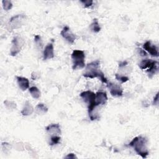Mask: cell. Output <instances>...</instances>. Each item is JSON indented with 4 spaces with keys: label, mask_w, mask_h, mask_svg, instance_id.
<instances>
[{
    "label": "cell",
    "mask_w": 159,
    "mask_h": 159,
    "mask_svg": "<svg viewBox=\"0 0 159 159\" xmlns=\"http://www.w3.org/2000/svg\"><path fill=\"white\" fill-rule=\"evenodd\" d=\"M100 61L98 60L93 61L86 66L85 71L83 73V76L89 78H99L102 83H107V78L104 76V74L99 69Z\"/></svg>",
    "instance_id": "6da1fadb"
},
{
    "label": "cell",
    "mask_w": 159,
    "mask_h": 159,
    "mask_svg": "<svg viewBox=\"0 0 159 159\" xmlns=\"http://www.w3.org/2000/svg\"><path fill=\"white\" fill-rule=\"evenodd\" d=\"M147 143V140L146 138L140 135L134 138L129 143V146L132 147L138 155L145 158L148 155Z\"/></svg>",
    "instance_id": "7a4b0ae2"
},
{
    "label": "cell",
    "mask_w": 159,
    "mask_h": 159,
    "mask_svg": "<svg viewBox=\"0 0 159 159\" xmlns=\"http://www.w3.org/2000/svg\"><path fill=\"white\" fill-rule=\"evenodd\" d=\"M71 58L73 61V70H75L77 68H83L85 66V54L84 51L81 50H73L71 53Z\"/></svg>",
    "instance_id": "3957f363"
},
{
    "label": "cell",
    "mask_w": 159,
    "mask_h": 159,
    "mask_svg": "<svg viewBox=\"0 0 159 159\" xmlns=\"http://www.w3.org/2000/svg\"><path fill=\"white\" fill-rule=\"evenodd\" d=\"M80 97L83 99L84 102L88 104V114L92 112L96 108V94L91 91H85L80 94Z\"/></svg>",
    "instance_id": "277c9868"
},
{
    "label": "cell",
    "mask_w": 159,
    "mask_h": 159,
    "mask_svg": "<svg viewBox=\"0 0 159 159\" xmlns=\"http://www.w3.org/2000/svg\"><path fill=\"white\" fill-rule=\"evenodd\" d=\"M24 44V40L19 37H14L12 40V47L10 54L11 56H16L21 50Z\"/></svg>",
    "instance_id": "5b68a950"
},
{
    "label": "cell",
    "mask_w": 159,
    "mask_h": 159,
    "mask_svg": "<svg viewBox=\"0 0 159 159\" xmlns=\"http://www.w3.org/2000/svg\"><path fill=\"white\" fill-rule=\"evenodd\" d=\"M107 87L109 89L111 94L114 97H120L123 94V89L121 86L116 83L112 82L107 83Z\"/></svg>",
    "instance_id": "8992f818"
},
{
    "label": "cell",
    "mask_w": 159,
    "mask_h": 159,
    "mask_svg": "<svg viewBox=\"0 0 159 159\" xmlns=\"http://www.w3.org/2000/svg\"><path fill=\"white\" fill-rule=\"evenodd\" d=\"M61 35L70 43H73L76 40V35L70 31L68 26H65L60 32Z\"/></svg>",
    "instance_id": "52a82bcc"
},
{
    "label": "cell",
    "mask_w": 159,
    "mask_h": 159,
    "mask_svg": "<svg viewBox=\"0 0 159 159\" xmlns=\"http://www.w3.org/2000/svg\"><path fill=\"white\" fill-rule=\"evenodd\" d=\"M25 18V16L22 14H18L13 16L9 20V25L12 29H17L20 27L22 24V20Z\"/></svg>",
    "instance_id": "ba28073f"
},
{
    "label": "cell",
    "mask_w": 159,
    "mask_h": 159,
    "mask_svg": "<svg viewBox=\"0 0 159 159\" xmlns=\"http://www.w3.org/2000/svg\"><path fill=\"white\" fill-rule=\"evenodd\" d=\"M54 57V48L52 43H48L43 52V58L44 60L51 59Z\"/></svg>",
    "instance_id": "9c48e42d"
},
{
    "label": "cell",
    "mask_w": 159,
    "mask_h": 159,
    "mask_svg": "<svg viewBox=\"0 0 159 159\" xmlns=\"http://www.w3.org/2000/svg\"><path fill=\"white\" fill-rule=\"evenodd\" d=\"M143 48L148 52L152 57H158V51L157 47L153 45H152L151 42L150 41H147L143 45Z\"/></svg>",
    "instance_id": "30bf717a"
},
{
    "label": "cell",
    "mask_w": 159,
    "mask_h": 159,
    "mask_svg": "<svg viewBox=\"0 0 159 159\" xmlns=\"http://www.w3.org/2000/svg\"><path fill=\"white\" fill-rule=\"evenodd\" d=\"M96 106L104 105L106 103L107 101V96L105 92L98 91L96 93Z\"/></svg>",
    "instance_id": "8fae6325"
},
{
    "label": "cell",
    "mask_w": 159,
    "mask_h": 159,
    "mask_svg": "<svg viewBox=\"0 0 159 159\" xmlns=\"http://www.w3.org/2000/svg\"><path fill=\"white\" fill-rule=\"evenodd\" d=\"M47 132L52 135H58L61 134V129L58 124H52L45 127Z\"/></svg>",
    "instance_id": "7c38bea8"
},
{
    "label": "cell",
    "mask_w": 159,
    "mask_h": 159,
    "mask_svg": "<svg viewBox=\"0 0 159 159\" xmlns=\"http://www.w3.org/2000/svg\"><path fill=\"white\" fill-rule=\"evenodd\" d=\"M17 81L19 87L22 90L25 91L29 87V80L25 77L22 76H16Z\"/></svg>",
    "instance_id": "4fadbf2b"
},
{
    "label": "cell",
    "mask_w": 159,
    "mask_h": 159,
    "mask_svg": "<svg viewBox=\"0 0 159 159\" xmlns=\"http://www.w3.org/2000/svg\"><path fill=\"white\" fill-rule=\"evenodd\" d=\"M33 112H34L33 107L32 106L30 103L28 101H27L25 102L24 107L21 111V114L23 116H29L32 114Z\"/></svg>",
    "instance_id": "5bb4252c"
},
{
    "label": "cell",
    "mask_w": 159,
    "mask_h": 159,
    "mask_svg": "<svg viewBox=\"0 0 159 159\" xmlns=\"http://www.w3.org/2000/svg\"><path fill=\"white\" fill-rule=\"evenodd\" d=\"M155 63H157V61L155 60H153L151 59H145L139 63V68L142 70H145L146 68H150L152 65Z\"/></svg>",
    "instance_id": "9a60e30c"
},
{
    "label": "cell",
    "mask_w": 159,
    "mask_h": 159,
    "mask_svg": "<svg viewBox=\"0 0 159 159\" xmlns=\"http://www.w3.org/2000/svg\"><path fill=\"white\" fill-rule=\"evenodd\" d=\"M89 28L92 32L95 33H98L101 30V27L97 19H93V22L91 24Z\"/></svg>",
    "instance_id": "2e32d148"
},
{
    "label": "cell",
    "mask_w": 159,
    "mask_h": 159,
    "mask_svg": "<svg viewBox=\"0 0 159 159\" xmlns=\"http://www.w3.org/2000/svg\"><path fill=\"white\" fill-rule=\"evenodd\" d=\"M158 71V62L154 63L152 65L150 68H148L147 70V73L148 74V76L151 78L152 76L156 73V72Z\"/></svg>",
    "instance_id": "e0dca14e"
},
{
    "label": "cell",
    "mask_w": 159,
    "mask_h": 159,
    "mask_svg": "<svg viewBox=\"0 0 159 159\" xmlns=\"http://www.w3.org/2000/svg\"><path fill=\"white\" fill-rule=\"evenodd\" d=\"M35 110H36V112L37 114H45L48 111V108L44 104L39 103L36 106Z\"/></svg>",
    "instance_id": "ac0fdd59"
},
{
    "label": "cell",
    "mask_w": 159,
    "mask_h": 159,
    "mask_svg": "<svg viewBox=\"0 0 159 159\" xmlns=\"http://www.w3.org/2000/svg\"><path fill=\"white\" fill-rule=\"evenodd\" d=\"M29 92L31 96L35 99H39L40 96V91L36 86H32L29 88Z\"/></svg>",
    "instance_id": "d6986e66"
},
{
    "label": "cell",
    "mask_w": 159,
    "mask_h": 159,
    "mask_svg": "<svg viewBox=\"0 0 159 159\" xmlns=\"http://www.w3.org/2000/svg\"><path fill=\"white\" fill-rule=\"evenodd\" d=\"M2 7L3 9L5 11H9L10 10L12 7V4L11 2V1L9 0H3L2 1Z\"/></svg>",
    "instance_id": "ffe728a7"
},
{
    "label": "cell",
    "mask_w": 159,
    "mask_h": 159,
    "mask_svg": "<svg viewBox=\"0 0 159 159\" xmlns=\"http://www.w3.org/2000/svg\"><path fill=\"white\" fill-rule=\"evenodd\" d=\"M4 105L8 109H12L16 107V104L13 101H10L8 100H6L4 102Z\"/></svg>",
    "instance_id": "44dd1931"
},
{
    "label": "cell",
    "mask_w": 159,
    "mask_h": 159,
    "mask_svg": "<svg viewBox=\"0 0 159 159\" xmlns=\"http://www.w3.org/2000/svg\"><path fill=\"white\" fill-rule=\"evenodd\" d=\"M115 77H116V80H117L118 81H119L121 83H125V82H127V81H129V80L127 76L120 75H119V74H115Z\"/></svg>",
    "instance_id": "7402d4cb"
},
{
    "label": "cell",
    "mask_w": 159,
    "mask_h": 159,
    "mask_svg": "<svg viewBox=\"0 0 159 159\" xmlns=\"http://www.w3.org/2000/svg\"><path fill=\"white\" fill-rule=\"evenodd\" d=\"M60 139H61L60 137L58 135H52L50 139V145H53L58 143L60 141Z\"/></svg>",
    "instance_id": "603a6c76"
},
{
    "label": "cell",
    "mask_w": 159,
    "mask_h": 159,
    "mask_svg": "<svg viewBox=\"0 0 159 159\" xmlns=\"http://www.w3.org/2000/svg\"><path fill=\"white\" fill-rule=\"evenodd\" d=\"M80 2L83 4L84 7H89L91 6L93 4V1L91 0H84V1L82 0V1H80Z\"/></svg>",
    "instance_id": "cb8c5ba5"
},
{
    "label": "cell",
    "mask_w": 159,
    "mask_h": 159,
    "mask_svg": "<svg viewBox=\"0 0 159 159\" xmlns=\"http://www.w3.org/2000/svg\"><path fill=\"white\" fill-rule=\"evenodd\" d=\"M34 42H35V43L37 45H39V46L40 45V47H42V40H41V37L39 35H35V37H34Z\"/></svg>",
    "instance_id": "d4e9b609"
},
{
    "label": "cell",
    "mask_w": 159,
    "mask_h": 159,
    "mask_svg": "<svg viewBox=\"0 0 159 159\" xmlns=\"http://www.w3.org/2000/svg\"><path fill=\"white\" fill-rule=\"evenodd\" d=\"M158 103V93H157L155 95V96L153 98V105H157Z\"/></svg>",
    "instance_id": "484cf974"
},
{
    "label": "cell",
    "mask_w": 159,
    "mask_h": 159,
    "mask_svg": "<svg viewBox=\"0 0 159 159\" xmlns=\"http://www.w3.org/2000/svg\"><path fill=\"white\" fill-rule=\"evenodd\" d=\"M65 158H76L77 157L74 153H69Z\"/></svg>",
    "instance_id": "4316f807"
},
{
    "label": "cell",
    "mask_w": 159,
    "mask_h": 159,
    "mask_svg": "<svg viewBox=\"0 0 159 159\" xmlns=\"http://www.w3.org/2000/svg\"><path fill=\"white\" fill-rule=\"evenodd\" d=\"M127 61H121V62H120L119 63V66L120 67V68H121V67H124V66H126L127 65Z\"/></svg>",
    "instance_id": "83f0119b"
},
{
    "label": "cell",
    "mask_w": 159,
    "mask_h": 159,
    "mask_svg": "<svg viewBox=\"0 0 159 159\" xmlns=\"http://www.w3.org/2000/svg\"><path fill=\"white\" fill-rule=\"evenodd\" d=\"M139 52L141 56H147V53L143 50L141 48H139Z\"/></svg>",
    "instance_id": "f1b7e54d"
}]
</instances>
